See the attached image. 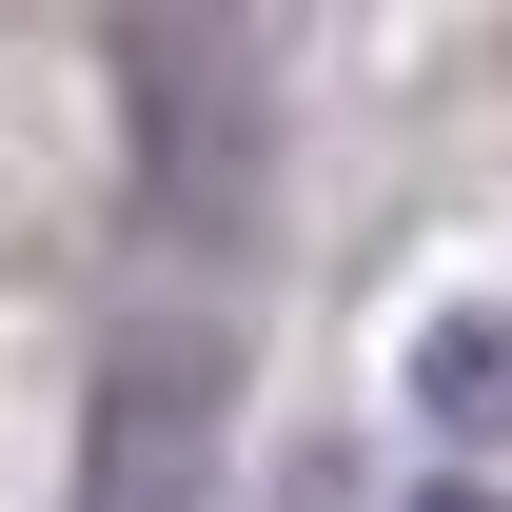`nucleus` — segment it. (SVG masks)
<instances>
[{"label":"nucleus","mask_w":512,"mask_h":512,"mask_svg":"<svg viewBox=\"0 0 512 512\" xmlns=\"http://www.w3.org/2000/svg\"><path fill=\"white\" fill-rule=\"evenodd\" d=\"M217 394H237V335H138L119 375H99V473H79V512H197Z\"/></svg>","instance_id":"obj_1"},{"label":"nucleus","mask_w":512,"mask_h":512,"mask_svg":"<svg viewBox=\"0 0 512 512\" xmlns=\"http://www.w3.org/2000/svg\"><path fill=\"white\" fill-rule=\"evenodd\" d=\"M414 512H493V493H414Z\"/></svg>","instance_id":"obj_2"}]
</instances>
